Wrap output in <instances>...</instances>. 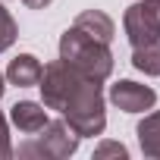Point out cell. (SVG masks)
<instances>
[{
    "label": "cell",
    "instance_id": "obj_1",
    "mask_svg": "<svg viewBox=\"0 0 160 160\" xmlns=\"http://www.w3.org/2000/svg\"><path fill=\"white\" fill-rule=\"evenodd\" d=\"M60 60L75 69L82 78H91V82H107L113 72V53L110 44L94 41L91 35H85L82 28H66L60 38Z\"/></svg>",
    "mask_w": 160,
    "mask_h": 160
},
{
    "label": "cell",
    "instance_id": "obj_2",
    "mask_svg": "<svg viewBox=\"0 0 160 160\" xmlns=\"http://www.w3.org/2000/svg\"><path fill=\"white\" fill-rule=\"evenodd\" d=\"M63 119L72 126V132L78 138H94L107 129V107H104V91L101 82L82 78L78 88L72 91V98L63 107Z\"/></svg>",
    "mask_w": 160,
    "mask_h": 160
},
{
    "label": "cell",
    "instance_id": "obj_3",
    "mask_svg": "<svg viewBox=\"0 0 160 160\" xmlns=\"http://www.w3.org/2000/svg\"><path fill=\"white\" fill-rule=\"evenodd\" d=\"M78 138L66 119H50L32 141L19 144V157H44V160H66L78 151Z\"/></svg>",
    "mask_w": 160,
    "mask_h": 160
},
{
    "label": "cell",
    "instance_id": "obj_4",
    "mask_svg": "<svg viewBox=\"0 0 160 160\" xmlns=\"http://www.w3.org/2000/svg\"><path fill=\"white\" fill-rule=\"evenodd\" d=\"M78 82H82V75H78L75 69H69L63 60L47 63V66L41 69V82H38V88H41V104H44L47 110L63 113V107H66V101L72 98V91L78 88Z\"/></svg>",
    "mask_w": 160,
    "mask_h": 160
},
{
    "label": "cell",
    "instance_id": "obj_5",
    "mask_svg": "<svg viewBox=\"0 0 160 160\" xmlns=\"http://www.w3.org/2000/svg\"><path fill=\"white\" fill-rule=\"evenodd\" d=\"M122 28L132 47L160 41V0H138L122 16Z\"/></svg>",
    "mask_w": 160,
    "mask_h": 160
},
{
    "label": "cell",
    "instance_id": "obj_6",
    "mask_svg": "<svg viewBox=\"0 0 160 160\" xmlns=\"http://www.w3.org/2000/svg\"><path fill=\"white\" fill-rule=\"evenodd\" d=\"M110 104L119 107L122 113H144L157 104V91L151 85H138L132 78H122V82L110 85Z\"/></svg>",
    "mask_w": 160,
    "mask_h": 160
},
{
    "label": "cell",
    "instance_id": "obj_7",
    "mask_svg": "<svg viewBox=\"0 0 160 160\" xmlns=\"http://www.w3.org/2000/svg\"><path fill=\"white\" fill-rule=\"evenodd\" d=\"M10 122L22 135H35L50 122V116H47V107L38 104V101H16L13 110H10Z\"/></svg>",
    "mask_w": 160,
    "mask_h": 160
},
{
    "label": "cell",
    "instance_id": "obj_8",
    "mask_svg": "<svg viewBox=\"0 0 160 160\" xmlns=\"http://www.w3.org/2000/svg\"><path fill=\"white\" fill-rule=\"evenodd\" d=\"M41 60L35 53H19L16 60H10L7 66V82L10 85H19V88H32L41 82Z\"/></svg>",
    "mask_w": 160,
    "mask_h": 160
},
{
    "label": "cell",
    "instance_id": "obj_9",
    "mask_svg": "<svg viewBox=\"0 0 160 160\" xmlns=\"http://www.w3.org/2000/svg\"><path fill=\"white\" fill-rule=\"evenodd\" d=\"M72 25L82 28L85 35H91L94 41H104V44H110L113 35H116V25H113V19L104 10H85V13H78Z\"/></svg>",
    "mask_w": 160,
    "mask_h": 160
},
{
    "label": "cell",
    "instance_id": "obj_10",
    "mask_svg": "<svg viewBox=\"0 0 160 160\" xmlns=\"http://www.w3.org/2000/svg\"><path fill=\"white\" fill-rule=\"evenodd\" d=\"M135 135H138V148H141V154H144L148 160H160V110L148 113V116L138 122Z\"/></svg>",
    "mask_w": 160,
    "mask_h": 160
},
{
    "label": "cell",
    "instance_id": "obj_11",
    "mask_svg": "<svg viewBox=\"0 0 160 160\" xmlns=\"http://www.w3.org/2000/svg\"><path fill=\"white\" fill-rule=\"evenodd\" d=\"M132 66L144 75H160V41L132 47Z\"/></svg>",
    "mask_w": 160,
    "mask_h": 160
},
{
    "label": "cell",
    "instance_id": "obj_12",
    "mask_svg": "<svg viewBox=\"0 0 160 160\" xmlns=\"http://www.w3.org/2000/svg\"><path fill=\"white\" fill-rule=\"evenodd\" d=\"M16 38H19V25H16V19L10 16V10L0 3V53L10 50V47L16 44Z\"/></svg>",
    "mask_w": 160,
    "mask_h": 160
},
{
    "label": "cell",
    "instance_id": "obj_13",
    "mask_svg": "<svg viewBox=\"0 0 160 160\" xmlns=\"http://www.w3.org/2000/svg\"><path fill=\"white\" fill-rule=\"evenodd\" d=\"M104 157H119V160H126L129 151H126L119 141H104V144L94 148V160H104Z\"/></svg>",
    "mask_w": 160,
    "mask_h": 160
},
{
    "label": "cell",
    "instance_id": "obj_14",
    "mask_svg": "<svg viewBox=\"0 0 160 160\" xmlns=\"http://www.w3.org/2000/svg\"><path fill=\"white\" fill-rule=\"evenodd\" d=\"M13 157V144H10V126H7V116L0 113V160H10Z\"/></svg>",
    "mask_w": 160,
    "mask_h": 160
},
{
    "label": "cell",
    "instance_id": "obj_15",
    "mask_svg": "<svg viewBox=\"0 0 160 160\" xmlns=\"http://www.w3.org/2000/svg\"><path fill=\"white\" fill-rule=\"evenodd\" d=\"M25 7H32V10H44V7H50L53 0H22Z\"/></svg>",
    "mask_w": 160,
    "mask_h": 160
},
{
    "label": "cell",
    "instance_id": "obj_16",
    "mask_svg": "<svg viewBox=\"0 0 160 160\" xmlns=\"http://www.w3.org/2000/svg\"><path fill=\"white\" fill-rule=\"evenodd\" d=\"M3 91H7V75H0V98H3Z\"/></svg>",
    "mask_w": 160,
    "mask_h": 160
}]
</instances>
